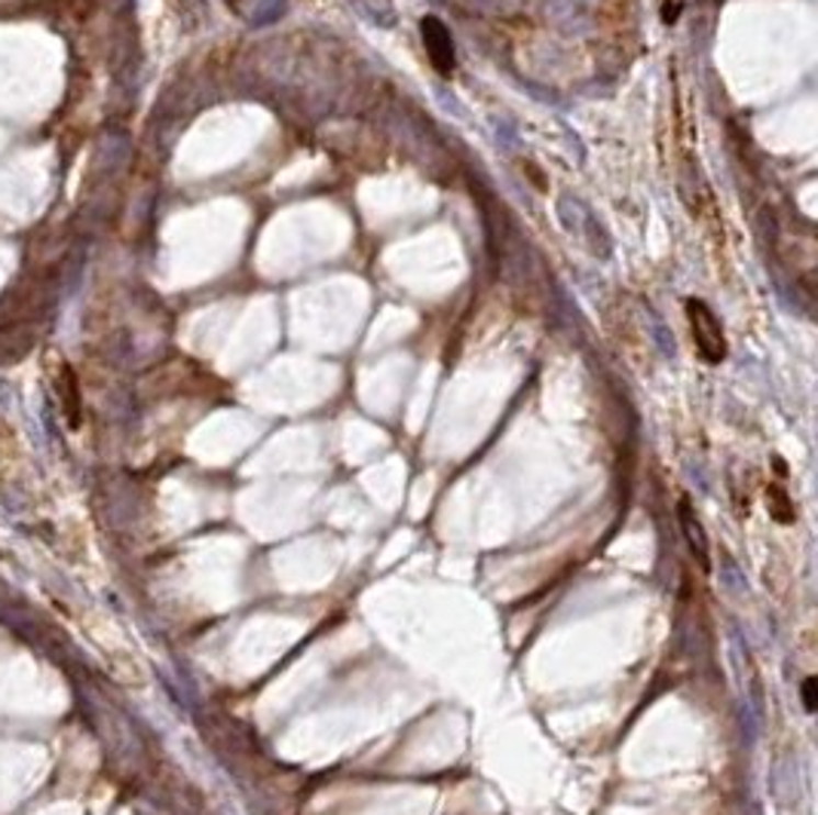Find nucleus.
<instances>
[{"label": "nucleus", "mask_w": 818, "mask_h": 815, "mask_svg": "<svg viewBox=\"0 0 818 815\" xmlns=\"http://www.w3.org/2000/svg\"><path fill=\"white\" fill-rule=\"evenodd\" d=\"M766 506H770V512H773V519L779 524H791L794 521V506H791L788 494L782 488L766 490Z\"/></svg>", "instance_id": "obj_7"}, {"label": "nucleus", "mask_w": 818, "mask_h": 815, "mask_svg": "<svg viewBox=\"0 0 818 815\" xmlns=\"http://www.w3.org/2000/svg\"><path fill=\"white\" fill-rule=\"evenodd\" d=\"M53 393H56L65 423L71 430H77L80 420H83V399H80V381H77L75 369L68 362H59L56 371H53Z\"/></svg>", "instance_id": "obj_3"}, {"label": "nucleus", "mask_w": 818, "mask_h": 815, "mask_svg": "<svg viewBox=\"0 0 818 815\" xmlns=\"http://www.w3.org/2000/svg\"><path fill=\"white\" fill-rule=\"evenodd\" d=\"M635 7H638V0H601L595 15L598 31L607 41H625V34L632 31Z\"/></svg>", "instance_id": "obj_6"}, {"label": "nucleus", "mask_w": 818, "mask_h": 815, "mask_svg": "<svg viewBox=\"0 0 818 815\" xmlns=\"http://www.w3.org/2000/svg\"><path fill=\"white\" fill-rule=\"evenodd\" d=\"M420 34H423V44H427V56H430L432 68L442 77L454 75V44H451V34H447L445 25L435 15H427L420 22Z\"/></svg>", "instance_id": "obj_4"}, {"label": "nucleus", "mask_w": 818, "mask_h": 815, "mask_svg": "<svg viewBox=\"0 0 818 815\" xmlns=\"http://www.w3.org/2000/svg\"><path fill=\"white\" fill-rule=\"evenodd\" d=\"M681 10H684V0H662V22H666V25H674Z\"/></svg>", "instance_id": "obj_9"}, {"label": "nucleus", "mask_w": 818, "mask_h": 815, "mask_svg": "<svg viewBox=\"0 0 818 815\" xmlns=\"http://www.w3.org/2000/svg\"><path fill=\"white\" fill-rule=\"evenodd\" d=\"M686 322H690V335H693V343L700 350V356L708 362V365H720L727 359V335H724V326L715 316V310L700 301V297H686Z\"/></svg>", "instance_id": "obj_1"}, {"label": "nucleus", "mask_w": 818, "mask_h": 815, "mask_svg": "<svg viewBox=\"0 0 818 815\" xmlns=\"http://www.w3.org/2000/svg\"><path fill=\"white\" fill-rule=\"evenodd\" d=\"M678 521H681V531H684L686 546H690V555L696 558L702 570L708 574L712 570V548H708V534L702 528L700 516H696V506L690 503V497H681L678 500Z\"/></svg>", "instance_id": "obj_5"}, {"label": "nucleus", "mask_w": 818, "mask_h": 815, "mask_svg": "<svg viewBox=\"0 0 818 815\" xmlns=\"http://www.w3.org/2000/svg\"><path fill=\"white\" fill-rule=\"evenodd\" d=\"M519 166H521V172H524V176H527V179L534 181V184H536V188H539V191H549V184H546V179H543V176H539V166L531 163V160H519Z\"/></svg>", "instance_id": "obj_8"}, {"label": "nucleus", "mask_w": 818, "mask_h": 815, "mask_svg": "<svg viewBox=\"0 0 818 815\" xmlns=\"http://www.w3.org/2000/svg\"><path fill=\"white\" fill-rule=\"evenodd\" d=\"M804 702H806V712H816V678H806Z\"/></svg>", "instance_id": "obj_10"}, {"label": "nucleus", "mask_w": 818, "mask_h": 815, "mask_svg": "<svg viewBox=\"0 0 818 815\" xmlns=\"http://www.w3.org/2000/svg\"><path fill=\"white\" fill-rule=\"evenodd\" d=\"M607 328H611L613 341L623 350L632 362H640L647 353V341H644V328L638 322V313L632 307L628 297H613V304L607 307Z\"/></svg>", "instance_id": "obj_2"}]
</instances>
